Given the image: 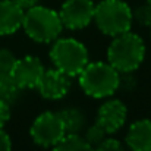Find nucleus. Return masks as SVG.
I'll use <instances>...</instances> for the list:
<instances>
[{"instance_id": "obj_1", "label": "nucleus", "mask_w": 151, "mask_h": 151, "mask_svg": "<svg viewBox=\"0 0 151 151\" xmlns=\"http://www.w3.org/2000/svg\"><path fill=\"white\" fill-rule=\"evenodd\" d=\"M145 57V43L135 32H123L113 37L107 49V62L120 73L137 70Z\"/></svg>"}, {"instance_id": "obj_2", "label": "nucleus", "mask_w": 151, "mask_h": 151, "mask_svg": "<svg viewBox=\"0 0 151 151\" xmlns=\"http://www.w3.org/2000/svg\"><path fill=\"white\" fill-rule=\"evenodd\" d=\"M78 76L81 90L93 99L113 96L122 84L120 72L109 62H88Z\"/></svg>"}, {"instance_id": "obj_3", "label": "nucleus", "mask_w": 151, "mask_h": 151, "mask_svg": "<svg viewBox=\"0 0 151 151\" xmlns=\"http://www.w3.org/2000/svg\"><path fill=\"white\" fill-rule=\"evenodd\" d=\"M22 29L32 41L47 44L60 37L63 24L59 12L47 6L35 4L25 10Z\"/></svg>"}, {"instance_id": "obj_4", "label": "nucleus", "mask_w": 151, "mask_h": 151, "mask_svg": "<svg viewBox=\"0 0 151 151\" xmlns=\"http://www.w3.org/2000/svg\"><path fill=\"white\" fill-rule=\"evenodd\" d=\"M94 22L103 34L116 37L131 31L134 24L132 9L125 0H101L96 4Z\"/></svg>"}, {"instance_id": "obj_5", "label": "nucleus", "mask_w": 151, "mask_h": 151, "mask_svg": "<svg viewBox=\"0 0 151 151\" xmlns=\"http://www.w3.org/2000/svg\"><path fill=\"white\" fill-rule=\"evenodd\" d=\"M50 59L56 69L70 78L78 76L90 62L87 47L72 37L54 40L50 49Z\"/></svg>"}, {"instance_id": "obj_6", "label": "nucleus", "mask_w": 151, "mask_h": 151, "mask_svg": "<svg viewBox=\"0 0 151 151\" xmlns=\"http://www.w3.org/2000/svg\"><path fill=\"white\" fill-rule=\"evenodd\" d=\"M29 135L32 141L44 148H53L66 135L65 123L59 111H43L31 125Z\"/></svg>"}, {"instance_id": "obj_7", "label": "nucleus", "mask_w": 151, "mask_h": 151, "mask_svg": "<svg viewBox=\"0 0 151 151\" xmlns=\"http://www.w3.org/2000/svg\"><path fill=\"white\" fill-rule=\"evenodd\" d=\"M96 3L93 0H65L59 16L62 19L63 28L76 31L87 28L94 21Z\"/></svg>"}, {"instance_id": "obj_8", "label": "nucleus", "mask_w": 151, "mask_h": 151, "mask_svg": "<svg viewBox=\"0 0 151 151\" xmlns=\"http://www.w3.org/2000/svg\"><path fill=\"white\" fill-rule=\"evenodd\" d=\"M44 70L43 62L38 57L28 54L16 60L10 75L21 90H32L37 88Z\"/></svg>"}, {"instance_id": "obj_9", "label": "nucleus", "mask_w": 151, "mask_h": 151, "mask_svg": "<svg viewBox=\"0 0 151 151\" xmlns=\"http://www.w3.org/2000/svg\"><path fill=\"white\" fill-rule=\"evenodd\" d=\"M126 119H128V107L123 104V101L111 99L99 107L96 123H99L107 132V135H110L123 128Z\"/></svg>"}, {"instance_id": "obj_10", "label": "nucleus", "mask_w": 151, "mask_h": 151, "mask_svg": "<svg viewBox=\"0 0 151 151\" xmlns=\"http://www.w3.org/2000/svg\"><path fill=\"white\" fill-rule=\"evenodd\" d=\"M37 90L40 96L47 100H60L70 90V76H68L56 68L44 70L37 85Z\"/></svg>"}, {"instance_id": "obj_11", "label": "nucleus", "mask_w": 151, "mask_h": 151, "mask_svg": "<svg viewBox=\"0 0 151 151\" xmlns=\"http://www.w3.org/2000/svg\"><path fill=\"white\" fill-rule=\"evenodd\" d=\"M24 13L13 0H0V35H12L22 28Z\"/></svg>"}, {"instance_id": "obj_12", "label": "nucleus", "mask_w": 151, "mask_h": 151, "mask_svg": "<svg viewBox=\"0 0 151 151\" xmlns=\"http://www.w3.org/2000/svg\"><path fill=\"white\" fill-rule=\"evenodd\" d=\"M126 145L131 151H151V120H135L126 132Z\"/></svg>"}, {"instance_id": "obj_13", "label": "nucleus", "mask_w": 151, "mask_h": 151, "mask_svg": "<svg viewBox=\"0 0 151 151\" xmlns=\"http://www.w3.org/2000/svg\"><path fill=\"white\" fill-rule=\"evenodd\" d=\"M63 123H65V129L66 134H79L84 129L85 125V114L82 113V110L75 109V107H68L59 111Z\"/></svg>"}, {"instance_id": "obj_14", "label": "nucleus", "mask_w": 151, "mask_h": 151, "mask_svg": "<svg viewBox=\"0 0 151 151\" xmlns=\"http://www.w3.org/2000/svg\"><path fill=\"white\" fill-rule=\"evenodd\" d=\"M51 151H96L91 144L85 141L79 134H66L63 139H60Z\"/></svg>"}, {"instance_id": "obj_15", "label": "nucleus", "mask_w": 151, "mask_h": 151, "mask_svg": "<svg viewBox=\"0 0 151 151\" xmlns=\"http://www.w3.org/2000/svg\"><path fill=\"white\" fill-rule=\"evenodd\" d=\"M19 91H21V88L15 84L12 75L0 72V100L10 104L12 101L16 100Z\"/></svg>"}, {"instance_id": "obj_16", "label": "nucleus", "mask_w": 151, "mask_h": 151, "mask_svg": "<svg viewBox=\"0 0 151 151\" xmlns=\"http://www.w3.org/2000/svg\"><path fill=\"white\" fill-rule=\"evenodd\" d=\"M106 137H107V132L101 128L99 123H94L93 126H90V128L87 129L84 138H85V141H87L88 144H91L93 147H97Z\"/></svg>"}, {"instance_id": "obj_17", "label": "nucleus", "mask_w": 151, "mask_h": 151, "mask_svg": "<svg viewBox=\"0 0 151 151\" xmlns=\"http://www.w3.org/2000/svg\"><path fill=\"white\" fill-rule=\"evenodd\" d=\"M134 21H137L142 27H151V4L147 1L141 6H138L135 10H132Z\"/></svg>"}, {"instance_id": "obj_18", "label": "nucleus", "mask_w": 151, "mask_h": 151, "mask_svg": "<svg viewBox=\"0 0 151 151\" xmlns=\"http://www.w3.org/2000/svg\"><path fill=\"white\" fill-rule=\"evenodd\" d=\"M18 57L15 56V53L9 49H0V72L4 73H10L15 63H16Z\"/></svg>"}, {"instance_id": "obj_19", "label": "nucleus", "mask_w": 151, "mask_h": 151, "mask_svg": "<svg viewBox=\"0 0 151 151\" xmlns=\"http://www.w3.org/2000/svg\"><path fill=\"white\" fill-rule=\"evenodd\" d=\"M96 151H125V147L123 144L116 139V138H104L97 147H94Z\"/></svg>"}, {"instance_id": "obj_20", "label": "nucleus", "mask_w": 151, "mask_h": 151, "mask_svg": "<svg viewBox=\"0 0 151 151\" xmlns=\"http://www.w3.org/2000/svg\"><path fill=\"white\" fill-rule=\"evenodd\" d=\"M10 119V106L9 103L0 100V129L4 128V125Z\"/></svg>"}, {"instance_id": "obj_21", "label": "nucleus", "mask_w": 151, "mask_h": 151, "mask_svg": "<svg viewBox=\"0 0 151 151\" xmlns=\"http://www.w3.org/2000/svg\"><path fill=\"white\" fill-rule=\"evenodd\" d=\"M0 151H12V141L10 137L3 128L0 129Z\"/></svg>"}, {"instance_id": "obj_22", "label": "nucleus", "mask_w": 151, "mask_h": 151, "mask_svg": "<svg viewBox=\"0 0 151 151\" xmlns=\"http://www.w3.org/2000/svg\"><path fill=\"white\" fill-rule=\"evenodd\" d=\"M18 6H21L24 10H27V9H29V7H32V6H35V4H38V1L40 0H13Z\"/></svg>"}, {"instance_id": "obj_23", "label": "nucleus", "mask_w": 151, "mask_h": 151, "mask_svg": "<svg viewBox=\"0 0 151 151\" xmlns=\"http://www.w3.org/2000/svg\"><path fill=\"white\" fill-rule=\"evenodd\" d=\"M145 1H147V3H148V4H151V0H145Z\"/></svg>"}, {"instance_id": "obj_24", "label": "nucleus", "mask_w": 151, "mask_h": 151, "mask_svg": "<svg viewBox=\"0 0 151 151\" xmlns=\"http://www.w3.org/2000/svg\"><path fill=\"white\" fill-rule=\"evenodd\" d=\"M150 28H151V27H150Z\"/></svg>"}]
</instances>
